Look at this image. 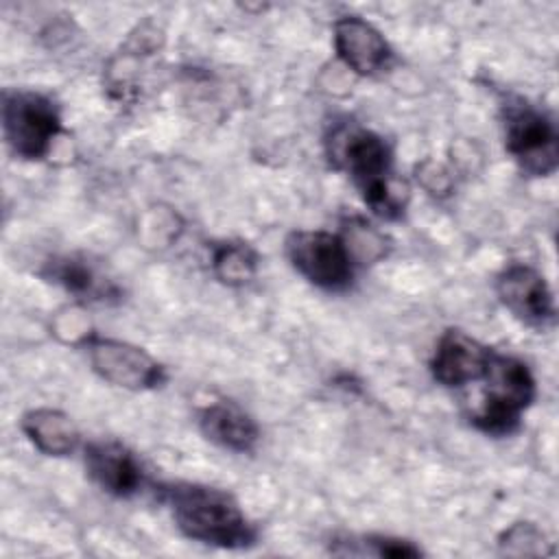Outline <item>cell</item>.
<instances>
[{
	"label": "cell",
	"instance_id": "ba28073f",
	"mask_svg": "<svg viewBox=\"0 0 559 559\" xmlns=\"http://www.w3.org/2000/svg\"><path fill=\"white\" fill-rule=\"evenodd\" d=\"M502 306L522 323L544 328L555 321V299L546 277L526 264L507 266L496 280Z\"/></svg>",
	"mask_w": 559,
	"mask_h": 559
},
{
	"label": "cell",
	"instance_id": "5b68a950",
	"mask_svg": "<svg viewBox=\"0 0 559 559\" xmlns=\"http://www.w3.org/2000/svg\"><path fill=\"white\" fill-rule=\"evenodd\" d=\"M295 271L323 290H345L354 280L352 245L332 231L297 229L286 238Z\"/></svg>",
	"mask_w": 559,
	"mask_h": 559
},
{
	"label": "cell",
	"instance_id": "52a82bcc",
	"mask_svg": "<svg viewBox=\"0 0 559 559\" xmlns=\"http://www.w3.org/2000/svg\"><path fill=\"white\" fill-rule=\"evenodd\" d=\"M85 347L94 371L116 386L142 391L159 386L166 380L164 367L142 347L103 336H90Z\"/></svg>",
	"mask_w": 559,
	"mask_h": 559
},
{
	"label": "cell",
	"instance_id": "7a4b0ae2",
	"mask_svg": "<svg viewBox=\"0 0 559 559\" xmlns=\"http://www.w3.org/2000/svg\"><path fill=\"white\" fill-rule=\"evenodd\" d=\"M330 155L338 168L349 173L365 203L384 218L402 214L404 194L395 186L389 144L373 131L341 124L332 131Z\"/></svg>",
	"mask_w": 559,
	"mask_h": 559
},
{
	"label": "cell",
	"instance_id": "3957f363",
	"mask_svg": "<svg viewBox=\"0 0 559 559\" xmlns=\"http://www.w3.org/2000/svg\"><path fill=\"white\" fill-rule=\"evenodd\" d=\"M480 380L485 382V393L480 406L472 413L474 426L493 437L511 435L520 426L522 411L535 397V380L528 367L491 349Z\"/></svg>",
	"mask_w": 559,
	"mask_h": 559
},
{
	"label": "cell",
	"instance_id": "5bb4252c",
	"mask_svg": "<svg viewBox=\"0 0 559 559\" xmlns=\"http://www.w3.org/2000/svg\"><path fill=\"white\" fill-rule=\"evenodd\" d=\"M46 277L79 297L107 295L105 282H100L96 271L85 260H81L76 255H63V258L50 260L46 266Z\"/></svg>",
	"mask_w": 559,
	"mask_h": 559
},
{
	"label": "cell",
	"instance_id": "277c9868",
	"mask_svg": "<svg viewBox=\"0 0 559 559\" xmlns=\"http://www.w3.org/2000/svg\"><path fill=\"white\" fill-rule=\"evenodd\" d=\"M2 129L7 144L17 157L41 159L61 133V116L48 96L11 90L2 94Z\"/></svg>",
	"mask_w": 559,
	"mask_h": 559
},
{
	"label": "cell",
	"instance_id": "9a60e30c",
	"mask_svg": "<svg viewBox=\"0 0 559 559\" xmlns=\"http://www.w3.org/2000/svg\"><path fill=\"white\" fill-rule=\"evenodd\" d=\"M212 269L216 277L229 286L247 284L258 269L255 251L240 240H227L214 247L212 251Z\"/></svg>",
	"mask_w": 559,
	"mask_h": 559
},
{
	"label": "cell",
	"instance_id": "4fadbf2b",
	"mask_svg": "<svg viewBox=\"0 0 559 559\" xmlns=\"http://www.w3.org/2000/svg\"><path fill=\"white\" fill-rule=\"evenodd\" d=\"M22 430L28 441L48 456L72 454L81 441L72 417L57 408H33L22 417Z\"/></svg>",
	"mask_w": 559,
	"mask_h": 559
},
{
	"label": "cell",
	"instance_id": "8fae6325",
	"mask_svg": "<svg viewBox=\"0 0 559 559\" xmlns=\"http://www.w3.org/2000/svg\"><path fill=\"white\" fill-rule=\"evenodd\" d=\"M491 349L461 330H445L430 360L432 378L443 386L478 382L487 369Z\"/></svg>",
	"mask_w": 559,
	"mask_h": 559
},
{
	"label": "cell",
	"instance_id": "9c48e42d",
	"mask_svg": "<svg viewBox=\"0 0 559 559\" xmlns=\"http://www.w3.org/2000/svg\"><path fill=\"white\" fill-rule=\"evenodd\" d=\"M332 39L338 59L360 76H373L391 63L393 50L384 35L358 15L338 17Z\"/></svg>",
	"mask_w": 559,
	"mask_h": 559
},
{
	"label": "cell",
	"instance_id": "30bf717a",
	"mask_svg": "<svg viewBox=\"0 0 559 559\" xmlns=\"http://www.w3.org/2000/svg\"><path fill=\"white\" fill-rule=\"evenodd\" d=\"M83 463L90 480L105 493L129 498L142 487V467L133 452L118 441H92L83 450Z\"/></svg>",
	"mask_w": 559,
	"mask_h": 559
},
{
	"label": "cell",
	"instance_id": "7c38bea8",
	"mask_svg": "<svg viewBox=\"0 0 559 559\" xmlns=\"http://www.w3.org/2000/svg\"><path fill=\"white\" fill-rule=\"evenodd\" d=\"M199 428L212 443L231 452H251L260 439L258 424L238 404L221 400L199 413Z\"/></svg>",
	"mask_w": 559,
	"mask_h": 559
},
{
	"label": "cell",
	"instance_id": "8992f818",
	"mask_svg": "<svg viewBox=\"0 0 559 559\" xmlns=\"http://www.w3.org/2000/svg\"><path fill=\"white\" fill-rule=\"evenodd\" d=\"M504 138L507 151L520 164V168L535 177H546L555 173L559 162L557 129L555 122L518 98L504 105Z\"/></svg>",
	"mask_w": 559,
	"mask_h": 559
},
{
	"label": "cell",
	"instance_id": "6da1fadb",
	"mask_svg": "<svg viewBox=\"0 0 559 559\" xmlns=\"http://www.w3.org/2000/svg\"><path fill=\"white\" fill-rule=\"evenodd\" d=\"M164 493L186 537L221 548H245L255 542L253 524L227 491L197 483H177L166 487Z\"/></svg>",
	"mask_w": 559,
	"mask_h": 559
}]
</instances>
